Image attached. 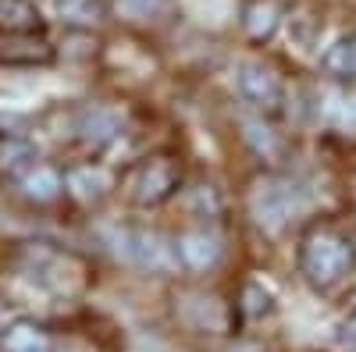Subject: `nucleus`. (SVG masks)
I'll return each mask as SVG.
<instances>
[{
	"label": "nucleus",
	"instance_id": "f257e3e1",
	"mask_svg": "<svg viewBox=\"0 0 356 352\" xmlns=\"http://www.w3.org/2000/svg\"><path fill=\"white\" fill-rule=\"evenodd\" d=\"M310 192L300 178H289V174H267L260 178L250 192V217L260 231L267 235H282L296 217L307 210Z\"/></svg>",
	"mask_w": 356,
	"mask_h": 352
},
{
	"label": "nucleus",
	"instance_id": "f03ea898",
	"mask_svg": "<svg viewBox=\"0 0 356 352\" xmlns=\"http://www.w3.org/2000/svg\"><path fill=\"white\" fill-rule=\"evenodd\" d=\"M356 263V246L335 228H314L300 242V274L314 288L339 285Z\"/></svg>",
	"mask_w": 356,
	"mask_h": 352
},
{
	"label": "nucleus",
	"instance_id": "7ed1b4c3",
	"mask_svg": "<svg viewBox=\"0 0 356 352\" xmlns=\"http://www.w3.org/2000/svg\"><path fill=\"white\" fill-rule=\"evenodd\" d=\"M111 246L118 249L125 263L139 271H150V274H168L178 267V256H175V242H168L164 235L157 231H136V228H118Z\"/></svg>",
	"mask_w": 356,
	"mask_h": 352
},
{
	"label": "nucleus",
	"instance_id": "20e7f679",
	"mask_svg": "<svg viewBox=\"0 0 356 352\" xmlns=\"http://www.w3.org/2000/svg\"><path fill=\"white\" fill-rule=\"evenodd\" d=\"M178 185H182V167H178V160L154 157L132 174L129 192H132L136 207H161V203H168L178 192Z\"/></svg>",
	"mask_w": 356,
	"mask_h": 352
},
{
	"label": "nucleus",
	"instance_id": "39448f33",
	"mask_svg": "<svg viewBox=\"0 0 356 352\" xmlns=\"http://www.w3.org/2000/svg\"><path fill=\"white\" fill-rule=\"evenodd\" d=\"M235 90L257 110H278L285 100V85H282L278 72L267 68L264 61H243L235 68Z\"/></svg>",
	"mask_w": 356,
	"mask_h": 352
},
{
	"label": "nucleus",
	"instance_id": "423d86ee",
	"mask_svg": "<svg viewBox=\"0 0 356 352\" xmlns=\"http://www.w3.org/2000/svg\"><path fill=\"white\" fill-rule=\"evenodd\" d=\"M72 128H75L79 142H86L89 150H107V146L118 142V135H122L125 117L111 103H82L72 117Z\"/></svg>",
	"mask_w": 356,
	"mask_h": 352
},
{
	"label": "nucleus",
	"instance_id": "0eeeda50",
	"mask_svg": "<svg viewBox=\"0 0 356 352\" xmlns=\"http://www.w3.org/2000/svg\"><path fill=\"white\" fill-rule=\"evenodd\" d=\"M175 242V256L186 271H211L221 263L225 256V242L221 235H214L211 228H193V231H182Z\"/></svg>",
	"mask_w": 356,
	"mask_h": 352
},
{
	"label": "nucleus",
	"instance_id": "6e6552de",
	"mask_svg": "<svg viewBox=\"0 0 356 352\" xmlns=\"http://www.w3.org/2000/svg\"><path fill=\"white\" fill-rule=\"evenodd\" d=\"M54 47L40 33H4L0 40V65L8 68H40L54 61Z\"/></svg>",
	"mask_w": 356,
	"mask_h": 352
},
{
	"label": "nucleus",
	"instance_id": "1a4fd4ad",
	"mask_svg": "<svg viewBox=\"0 0 356 352\" xmlns=\"http://www.w3.org/2000/svg\"><path fill=\"white\" fill-rule=\"evenodd\" d=\"M239 128H243L239 135L250 146L253 157H260L267 164H275V160L285 157V139L271 128V121H264V117H257V114H239Z\"/></svg>",
	"mask_w": 356,
	"mask_h": 352
},
{
	"label": "nucleus",
	"instance_id": "9d476101",
	"mask_svg": "<svg viewBox=\"0 0 356 352\" xmlns=\"http://www.w3.org/2000/svg\"><path fill=\"white\" fill-rule=\"evenodd\" d=\"M54 338L43 324H36L33 317H18L0 335V352H50Z\"/></svg>",
	"mask_w": 356,
	"mask_h": 352
},
{
	"label": "nucleus",
	"instance_id": "9b49d317",
	"mask_svg": "<svg viewBox=\"0 0 356 352\" xmlns=\"http://www.w3.org/2000/svg\"><path fill=\"white\" fill-rule=\"evenodd\" d=\"M18 189L29 203H54L65 192V171H57L54 164H33L18 178Z\"/></svg>",
	"mask_w": 356,
	"mask_h": 352
},
{
	"label": "nucleus",
	"instance_id": "f8f14e48",
	"mask_svg": "<svg viewBox=\"0 0 356 352\" xmlns=\"http://www.w3.org/2000/svg\"><path fill=\"white\" fill-rule=\"evenodd\" d=\"M239 25H243V33L250 40L267 43L282 25V8L275 4V0H246L243 11H239Z\"/></svg>",
	"mask_w": 356,
	"mask_h": 352
},
{
	"label": "nucleus",
	"instance_id": "ddd939ff",
	"mask_svg": "<svg viewBox=\"0 0 356 352\" xmlns=\"http://www.w3.org/2000/svg\"><path fill=\"white\" fill-rule=\"evenodd\" d=\"M107 189H111V178H107V171L97 167V164H75V167L65 171V192H72L82 203L104 199Z\"/></svg>",
	"mask_w": 356,
	"mask_h": 352
},
{
	"label": "nucleus",
	"instance_id": "4468645a",
	"mask_svg": "<svg viewBox=\"0 0 356 352\" xmlns=\"http://www.w3.org/2000/svg\"><path fill=\"white\" fill-rule=\"evenodd\" d=\"M321 72L332 82H356V33L335 40L321 53Z\"/></svg>",
	"mask_w": 356,
	"mask_h": 352
},
{
	"label": "nucleus",
	"instance_id": "2eb2a0df",
	"mask_svg": "<svg viewBox=\"0 0 356 352\" xmlns=\"http://www.w3.org/2000/svg\"><path fill=\"white\" fill-rule=\"evenodd\" d=\"M54 8H57V18L68 28H75V33H89L93 25L107 18L104 0H54Z\"/></svg>",
	"mask_w": 356,
	"mask_h": 352
},
{
	"label": "nucleus",
	"instance_id": "dca6fc26",
	"mask_svg": "<svg viewBox=\"0 0 356 352\" xmlns=\"http://www.w3.org/2000/svg\"><path fill=\"white\" fill-rule=\"evenodd\" d=\"M317 117L339 132H356V97L349 93H321L317 97Z\"/></svg>",
	"mask_w": 356,
	"mask_h": 352
},
{
	"label": "nucleus",
	"instance_id": "f3484780",
	"mask_svg": "<svg viewBox=\"0 0 356 352\" xmlns=\"http://www.w3.org/2000/svg\"><path fill=\"white\" fill-rule=\"evenodd\" d=\"M36 146L29 139H18V135H8L0 139V174H8V178H22V174L36 164Z\"/></svg>",
	"mask_w": 356,
	"mask_h": 352
},
{
	"label": "nucleus",
	"instance_id": "a211bd4d",
	"mask_svg": "<svg viewBox=\"0 0 356 352\" xmlns=\"http://www.w3.org/2000/svg\"><path fill=\"white\" fill-rule=\"evenodd\" d=\"M40 8L33 0H0V28L4 33H40Z\"/></svg>",
	"mask_w": 356,
	"mask_h": 352
},
{
	"label": "nucleus",
	"instance_id": "6ab92c4d",
	"mask_svg": "<svg viewBox=\"0 0 356 352\" xmlns=\"http://www.w3.org/2000/svg\"><path fill=\"white\" fill-rule=\"evenodd\" d=\"M267 310H271V296H267L260 285L250 281V285L243 288V313H246V317H264Z\"/></svg>",
	"mask_w": 356,
	"mask_h": 352
},
{
	"label": "nucleus",
	"instance_id": "aec40b11",
	"mask_svg": "<svg viewBox=\"0 0 356 352\" xmlns=\"http://www.w3.org/2000/svg\"><path fill=\"white\" fill-rule=\"evenodd\" d=\"M122 8H125L132 18H154V15L164 8V0H122Z\"/></svg>",
	"mask_w": 356,
	"mask_h": 352
}]
</instances>
